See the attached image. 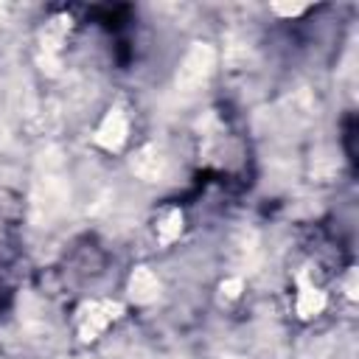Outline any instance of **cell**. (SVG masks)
Here are the masks:
<instances>
[{"label":"cell","instance_id":"cell-9","mask_svg":"<svg viewBox=\"0 0 359 359\" xmlns=\"http://www.w3.org/2000/svg\"><path fill=\"white\" fill-rule=\"evenodd\" d=\"M241 289H244V280H241V275H233V278L222 280V294H224V297H230V300H236V297L241 294Z\"/></svg>","mask_w":359,"mask_h":359},{"label":"cell","instance_id":"cell-4","mask_svg":"<svg viewBox=\"0 0 359 359\" xmlns=\"http://www.w3.org/2000/svg\"><path fill=\"white\" fill-rule=\"evenodd\" d=\"M126 292H129V300H132V303L146 306V303L157 300V294H160V280H157V275H154L149 266H135L132 275H129Z\"/></svg>","mask_w":359,"mask_h":359},{"label":"cell","instance_id":"cell-5","mask_svg":"<svg viewBox=\"0 0 359 359\" xmlns=\"http://www.w3.org/2000/svg\"><path fill=\"white\" fill-rule=\"evenodd\" d=\"M325 309V292L317 289L303 272L297 275V294H294V311L303 317V320H311L317 317L320 311Z\"/></svg>","mask_w":359,"mask_h":359},{"label":"cell","instance_id":"cell-8","mask_svg":"<svg viewBox=\"0 0 359 359\" xmlns=\"http://www.w3.org/2000/svg\"><path fill=\"white\" fill-rule=\"evenodd\" d=\"M309 6L306 3H272V11L280 17H300Z\"/></svg>","mask_w":359,"mask_h":359},{"label":"cell","instance_id":"cell-1","mask_svg":"<svg viewBox=\"0 0 359 359\" xmlns=\"http://www.w3.org/2000/svg\"><path fill=\"white\" fill-rule=\"evenodd\" d=\"M123 314V306L118 300H109V297H93V300H84L76 311V331L84 342H93L98 339L115 320H121Z\"/></svg>","mask_w":359,"mask_h":359},{"label":"cell","instance_id":"cell-3","mask_svg":"<svg viewBox=\"0 0 359 359\" xmlns=\"http://www.w3.org/2000/svg\"><path fill=\"white\" fill-rule=\"evenodd\" d=\"M93 140L104 151H121L123 149V143L129 140V115L123 112V107H109L104 112V118L95 126Z\"/></svg>","mask_w":359,"mask_h":359},{"label":"cell","instance_id":"cell-6","mask_svg":"<svg viewBox=\"0 0 359 359\" xmlns=\"http://www.w3.org/2000/svg\"><path fill=\"white\" fill-rule=\"evenodd\" d=\"M132 171L140 177V180H160L163 171H165V157L157 151V146H143L135 157H132Z\"/></svg>","mask_w":359,"mask_h":359},{"label":"cell","instance_id":"cell-10","mask_svg":"<svg viewBox=\"0 0 359 359\" xmlns=\"http://www.w3.org/2000/svg\"><path fill=\"white\" fill-rule=\"evenodd\" d=\"M345 294L348 297H356V269H351L348 278H345Z\"/></svg>","mask_w":359,"mask_h":359},{"label":"cell","instance_id":"cell-2","mask_svg":"<svg viewBox=\"0 0 359 359\" xmlns=\"http://www.w3.org/2000/svg\"><path fill=\"white\" fill-rule=\"evenodd\" d=\"M213 65H216V50L208 42H194L185 50V56H182V62L177 67V79H174L177 81V90L196 93L210 79Z\"/></svg>","mask_w":359,"mask_h":359},{"label":"cell","instance_id":"cell-7","mask_svg":"<svg viewBox=\"0 0 359 359\" xmlns=\"http://www.w3.org/2000/svg\"><path fill=\"white\" fill-rule=\"evenodd\" d=\"M180 233H182V210L171 205V208H165V210L157 216V222H154V236H157L160 244H171L174 238H180Z\"/></svg>","mask_w":359,"mask_h":359}]
</instances>
